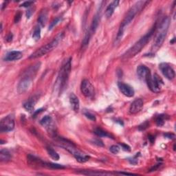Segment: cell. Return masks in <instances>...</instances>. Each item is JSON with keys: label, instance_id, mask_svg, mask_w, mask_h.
Wrapping results in <instances>:
<instances>
[{"label": "cell", "instance_id": "4dcf8cb0", "mask_svg": "<svg viewBox=\"0 0 176 176\" xmlns=\"http://www.w3.org/2000/svg\"><path fill=\"white\" fill-rule=\"evenodd\" d=\"M109 151H110L112 154H117L118 152L120 151V147L117 145H112L109 148Z\"/></svg>", "mask_w": 176, "mask_h": 176}, {"label": "cell", "instance_id": "603a6c76", "mask_svg": "<svg viewBox=\"0 0 176 176\" xmlns=\"http://www.w3.org/2000/svg\"><path fill=\"white\" fill-rule=\"evenodd\" d=\"M46 150H47V152L48 155H50L51 157V158H53V160H59V155L58 154V153H57L56 151H54V150L52 148V147H48L46 148Z\"/></svg>", "mask_w": 176, "mask_h": 176}, {"label": "cell", "instance_id": "f1b7e54d", "mask_svg": "<svg viewBox=\"0 0 176 176\" xmlns=\"http://www.w3.org/2000/svg\"><path fill=\"white\" fill-rule=\"evenodd\" d=\"M91 36H92V34L89 33V32L88 31V33H86L84 39H83V41H82V47L83 48H85V46H87L88 45L89 42V40H90V38H91Z\"/></svg>", "mask_w": 176, "mask_h": 176}, {"label": "cell", "instance_id": "d590c367", "mask_svg": "<svg viewBox=\"0 0 176 176\" xmlns=\"http://www.w3.org/2000/svg\"><path fill=\"white\" fill-rule=\"evenodd\" d=\"M34 4V2H25L21 5L22 7H30L32 4Z\"/></svg>", "mask_w": 176, "mask_h": 176}, {"label": "cell", "instance_id": "7402d4cb", "mask_svg": "<svg viewBox=\"0 0 176 176\" xmlns=\"http://www.w3.org/2000/svg\"><path fill=\"white\" fill-rule=\"evenodd\" d=\"M44 167L51 169H62L65 168L64 166L61 165V164H54L52 162H44Z\"/></svg>", "mask_w": 176, "mask_h": 176}, {"label": "cell", "instance_id": "d6a6232c", "mask_svg": "<svg viewBox=\"0 0 176 176\" xmlns=\"http://www.w3.org/2000/svg\"><path fill=\"white\" fill-rule=\"evenodd\" d=\"M149 126V123H148V121H145V123H143L142 125H140L139 126L138 129H139V130L143 131V130H145V129H146Z\"/></svg>", "mask_w": 176, "mask_h": 176}, {"label": "cell", "instance_id": "f546056e", "mask_svg": "<svg viewBox=\"0 0 176 176\" xmlns=\"http://www.w3.org/2000/svg\"><path fill=\"white\" fill-rule=\"evenodd\" d=\"M60 22H61V17H57V18L54 19L53 22L50 23V26H49V30H50L53 29V28L56 26V25L59 24Z\"/></svg>", "mask_w": 176, "mask_h": 176}, {"label": "cell", "instance_id": "ba28073f", "mask_svg": "<svg viewBox=\"0 0 176 176\" xmlns=\"http://www.w3.org/2000/svg\"><path fill=\"white\" fill-rule=\"evenodd\" d=\"M15 128V116L9 114L3 118L0 121V131L9 132L13 131Z\"/></svg>", "mask_w": 176, "mask_h": 176}, {"label": "cell", "instance_id": "277c9868", "mask_svg": "<svg viewBox=\"0 0 176 176\" xmlns=\"http://www.w3.org/2000/svg\"><path fill=\"white\" fill-rule=\"evenodd\" d=\"M170 25V19L169 17H166L162 20L160 26L158 27V32L155 39L154 45L152 46V51L155 52L159 49L163 44L164 39L166 38L167 32Z\"/></svg>", "mask_w": 176, "mask_h": 176}, {"label": "cell", "instance_id": "d4e9b609", "mask_svg": "<svg viewBox=\"0 0 176 176\" xmlns=\"http://www.w3.org/2000/svg\"><path fill=\"white\" fill-rule=\"evenodd\" d=\"M94 134L96 135H98L99 137H105V138H110L111 137V135L108 134V132H106L105 131H104L103 129L100 128H96L94 129Z\"/></svg>", "mask_w": 176, "mask_h": 176}, {"label": "cell", "instance_id": "484cf974", "mask_svg": "<svg viewBox=\"0 0 176 176\" xmlns=\"http://www.w3.org/2000/svg\"><path fill=\"white\" fill-rule=\"evenodd\" d=\"M40 123H41V125L45 127H50L52 123V118L49 116H45L41 120Z\"/></svg>", "mask_w": 176, "mask_h": 176}, {"label": "cell", "instance_id": "60d3db41", "mask_svg": "<svg viewBox=\"0 0 176 176\" xmlns=\"http://www.w3.org/2000/svg\"><path fill=\"white\" fill-rule=\"evenodd\" d=\"M43 111V109H38V110L36 111L35 112H34V117H36L37 116V115L39 114L40 112H41Z\"/></svg>", "mask_w": 176, "mask_h": 176}, {"label": "cell", "instance_id": "4316f807", "mask_svg": "<svg viewBox=\"0 0 176 176\" xmlns=\"http://www.w3.org/2000/svg\"><path fill=\"white\" fill-rule=\"evenodd\" d=\"M166 120V115L160 114L158 115L157 116L156 119H155V123H156V125L158 127H162L164 125V123H165Z\"/></svg>", "mask_w": 176, "mask_h": 176}, {"label": "cell", "instance_id": "9a60e30c", "mask_svg": "<svg viewBox=\"0 0 176 176\" xmlns=\"http://www.w3.org/2000/svg\"><path fill=\"white\" fill-rule=\"evenodd\" d=\"M137 74L141 79L145 80V78L148 76L149 74H151V71L145 65H139L137 68Z\"/></svg>", "mask_w": 176, "mask_h": 176}, {"label": "cell", "instance_id": "2e32d148", "mask_svg": "<svg viewBox=\"0 0 176 176\" xmlns=\"http://www.w3.org/2000/svg\"><path fill=\"white\" fill-rule=\"evenodd\" d=\"M100 19V10L96 13V15L94 17L93 20H92L90 28H89V33L91 34L94 33L95 31L96 30L98 26H99Z\"/></svg>", "mask_w": 176, "mask_h": 176}, {"label": "cell", "instance_id": "ab89813d", "mask_svg": "<svg viewBox=\"0 0 176 176\" xmlns=\"http://www.w3.org/2000/svg\"><path fill=\"white\" fill-rule=\"evenodd\" d=\"M12 39H13V34L11 33L8 34L7 37H6V41L8 42H10V41H12Z\"/></svg>", "mask_w": 176, "mask_h": 176}, {"label": "cell", "instance_id": "9c48e42d", "mask_svg": "<svg viewBox=\"0 0 176 176\" xmlns=\"http://www.w3.org/2000/svg\"><path fill=\"white\" fill-rule=\"evenodd\" d=\"M80 90L83 94L87 98L93 97L95 93L94 86L88 79H84L82 81L80 85Z\"/></svg>", "mask_w": 176, "mask_h": 176}, {"label": "cell", "instance_id": "8fae6325", "mask_svg": "<svg viewBox=\"0 0 176 176\" xmlns=\"http://www.w3.org/2000/svg\"><path fill=\"white\" fill-rule=\"evenodd\" d=\"M32 82V78L29 76H24L20 80L17 85V92L19 94H24L30 88Z\"/></svg>", "mask_w": 176, "mask_h": 176}, {"label": "cell", "instance_id": "74e56055", "mask_svg": "<svg viewBox=\"0 0 176 176\" xmlns=\"http://www.w3.org/2000/svg\"><path fill=\"white\" fill-rule=\"evenodd\" d=\"M164 135L166 138H169V139H174V138H175V135L173 134H169V133H167V134H165Z\"/></svg>", "mask_w": 176, "mask_h": 176}, {"label": "cell", "instance_id": "5bb4252c", "mask_svg": "<svg viewBox=\"0 0 176 176\" xmlns=\"http://www.w3.org/2000/svg\"><path fill=\"white\" fill-rule=\"evenodd\" d=\"M23 54L19 51H12L6 54L4 61H14L19 60L22 58Z\"/></svg>", "mask_w": 176, "mask_h": 176}, {"label": "cell", "instance_id": "83f0119b", "mask_svg": "<svg viewBox=\"0 0 176 176\" xmlns=\"http://www.w3.org/2000/svg\"><path fill=\"white\" fill-rule=\"evenodd\" d=\"M33 38L35 41H39L41 38V28H40V26H37L35 28L33 34Z\"/></svg>", "mask_w": 176, "mask_h": 176}, {"label": "cell", "instance_id": "30bf717a", "mask_svg": "<svg viewBox=\"0 0 176 176\" xmlns=\"http://www.w3.org/2000/svg\"><path fill=\"white\" fill-rule=\"evenodd\" d=\"M159 68L161 70L162 73L165 76L167 79L173 80L175 76V73L174 69L171 67L168 63H162L160 64Z\"/></svg>", "mask_w": 176, "mask_h": 176}, {"label": "cell", "instance_id": "6da1fadb", "mask_svg": "<svg viewBox=\"0 0 176 176\" xmlns=\"http://www.w3.org/2000/svg\"><path fill=\"white\" fill-rule=\"evenodd\" d=\"M147 3V2L145 1H139L135 3L130 9L129 10L120 25L119 30H118V33L116 37V41H119L120 40L122 39L124 32H125L126 28L131 24L132 20L135 18V15L143 9L144 6H145Z\"/></svg>", "mask_w": 176, "mask_h": 176}, {"label": "cell", "instance_id": "cb8c5ba5", "mask_svg": "<svg viewBox=\"0 0 176 176\" xmlns=\"http://www.w3.org/2000/svg\"><path fill=\"white\" fill-rule=\"evenodd\" d=\"M82 174L84 175H111V173H106L97 171H83L81 172Z\"/></svg>", "mask_w": 176, "mask_h": 176}, {"label": "cell", "instance_id": "ac0fdd59", "mask_svg": "<svg viewBox=\"0 0 176 176\" xmlns=\"http://www.w3.org/2000/svg\"><path fill=\"white\" fill-rule=\"evenodd\" d=\"M118 4H119V1H114L107 7L105 10V16L108 17V18L111 17L112 15H113L114 10L116 9V7L118 6Z\"/></svg>", "mask_w": 176, "mask_h": 176}, {"label": "cell", "instance_id": "3957f363", "mask_svg": "<svg viewBox=\"0 0 176 176\" xmlns=\"http://www.w3.org/2000/svg\"><path fill=\"white\" fill-rule=\"evenodd\" d=\"M58 143L60 144L61 147H62L63 148H64L65 150L70 152L71 154H72L74 157L76 158V160L79 162L83 163L89 160V157L88 155L79 151L70 141L66 140L65 138L59 137Z\"/></svg>", "mask_w": 176, "mask_h": 176}, {"label": "cell", "instance_id": "5b68a950", "mask_svg": "<svg viewBox=\"0 0 176 176\" xmlns=\"http://www.w3.org/2000/svg\"><path fill=\"white\" fill-rule=\"evenodd\" d=\"M71 61L72 58L68 59L62 65L61 70L59 73L58 77L57 80V85L58 86V89L60 92H61L65 89L70 76L71 72Z\"/></svg>", "mask_w": 176, "mask_h": 176}, {"label": "cell", "instance_id": "e0dca14e", "mask_svg": "<svg viewBox=\"0 0 176 176\" xmlns=\"http://www.w3.org/2000/svg\"><path fill=\"white\" fill-rule=\"evenodd\" d=\"M69 99H70V105L73 110L75 111H79V108H80V102H79V98H78L74 93H72L70 95Z\"/></svg>", "mask_w": 176, "mask_h": 176}, {"label": "cell", "instance_id": "d6986e66", "mask_svg": "<svg viewBox=\"0 0 176 176\" xmlns=\"http://www.w3.org/2000/svg\"><path fill=\"white\" fill-rule=\"evenodd\" d=\"M37 98L34 96L32 97L29 100H28L26 102H25L24 104V108H25V110L29 112L33 111L34 109V105H35V103L37 102Z\"/></svg>", "mask_w": 176, "mask_h": 176}, {"label": "cell", "instance_id": "836d02e7", "mask_svg": "<svg viewBox=\"0 0 176 176\" xmlns=\"http://www.w3.org/2000/svg\"><path fill=\"white\" fill-rule=\"evenodd\" d=\"M93 143L95 145H96L99 147H103L104 146V144L103 143V141H101L99 139H95L94 140H93Z\"/></svg>", "mask_w": 176, "mask_h": 176}, {"label": "cell", "instance_id": "e575fe53", "mask_svg": "<svg viewBox=\"0 0 176 176\" xmlns=\"http://www.w3.org/2000/svg\"><path fill=\"white\" fill-rule=\"evenodd\" d=\"M21 18H22V13L19 12L17 13L15 17V23H18L20 21Z\"/></svg>", "mask_w": 176, "mask_h": 176}, {"label": "cell", "instance_id": "4fadbf2b", "mask_svg": "<svg viewBox=\"0 0 176 176\" xmlns=\"http://www.w3.org/2000/svg\"><path fill=\"white\" fill-rule=\"evenodd\" d=\"M143 105L144 102L143 99H135L134 101L131 104L130 108H129V113L131 114H135L138 113V112L142 110Z\"/></svg>", "mask_w": 176, "mask_h": 176}, {"label": "cell", "instance_id": "8d00e7d4", "mask_svg": "<svg viewBox=\"0 0 176 176\" xmlns=\"http://www.w3.org/2000/svg\"><path fill=\"white\" fill-rule=\"evenodd\" d=\"M33 9H32V8H30L29 10H28L27 13H26V17H27L28 19H29L30 17H31V15H33V13H34V11H33Z\"/></svg>", "mask_w": 176, "mask_h": 176}, {"label": "cell", "instance_id": "52a82bcc", "mask_svg": "<svg viewBox=\"0 0 176 176\" xmlns=\"http://www.w3.org/2000/svg\"><path fill=\"white\" fill-rule=\"evenodd\" d=\"M145 81L147 83L149 89L154 93H158L160 92V85L163 84V81L158 76V74H154V76H151V74H149L147 76Z\"/></svg>", "mask_w": 176, "mask_h": 176}, {"label": "cell", "instance_id": "1f68e13d", "mask_svg": "<svg viewBox=\"0 0 176 176\" xmlns=\"http://www.w3.org/2000/svg\"><path fill=\"white\" fill-rule=\"evenodd\" d=\"M84 114H85V116L88 118V119L91 120L92 121H96V116H95L93 114L91 113V112L86 111V112H85Z\"/></svg>", "mask_w": 176, "mask_h": 176}, {"label": "cell", "instance_id": "7a4b0ae2", "mask_svg": "<svg viewBox=\"0 0 176 176\" xmlns=\"http://www.w3.org/2000/svg\"><path fill=\"white\" fill-rule=\"evenodd\" d=\"M155 28H156V25H154V26L153 27L145 36H143L139 41L135 43V44L133 45L128 51H127L126 53L123 54V59H130L131 57H135L137 54L140 53L141 50H143V48H145V46L147 44V43H148L149 41V40L151 39L153 34L155 33Z\"/></svg>", "mask_w": 176, "mask_h": 176}, {"label": "cell", "instance_id": "44dd1931", "mask_svg": "<svg viewBox=\"0 0 176 176\" xmlns=\"http://www.w3.org/2000/svg\"><path fill=\"white\" fill-rule=\"evenodd\" d=\"M47 19H48L47 11H46V10H42L41 13H40L38 18V22L39 25H41V26H44L46 24V22H47Z\"/></svg>", "mask_w": 176, "mask_h": 176}, {"label": "cell", "instance_id": "f35d334b", "mask_svg": "<svg viewBox=\"0 0 176 176\" xmlns=\"http://www.w3.org/2000/svg\"><path fill=\"white\" fill-rule=\"evenodd\" d=\"M120 145L122 146L123 149L125 150V151H130V147H129L127 145H125V144H121L120 143Z\"/></svg>", "mask_w": 176, "mask_h": 176}, {"label": "cell", "instance_id": "ffe728a7", "mask_svg": "<svg viewBox=\"0 0 176 176\" xmlns=\"http://www.w3.org/2000/svg\"><path fill=\"white\" fill-rule=\"evenodd\" d=\"M11 154L6 149H2L0 151V160L2 162H7L10 161L11 160Z\"/></svg>", "mask_w": 176, "mask_h": 176}, {"label": "cell", "instance_id": "8992f818", "mask_svg": "<svg viewBox=\"0 0 176 176\" xmlns=\"http://www.w3.org/2000/svg\"><path fill=\"white\" fill-rule=\"evenodd\" d=\"M63 38V34L59 33L50 43L42 46V47L39 48L38 50H37L34 53L32 54L29 58L32 59H34L45 55V54H47L48 53H50V52L53 51L54 48H56L57 46H58L59 43L61 41Z\"/></svg>", "mask_w": 176, "mask_h": 176}, {"label": "cell", "instance_id": "7c38bea8", "mask_svg": "<svg viewBox=\"0 0 176 176\" xmlns=\"http://www.w3.org/2000/svg\"><path fill=\"white\" fill-rule=\"evenodd\" d=\"M118 87L123 95L127 97H132L134 96V89L132 87L125 83L119 82L118 83Z\"/></svg>", "mask_w": 176, "mask_h": 176}]
</instances>
